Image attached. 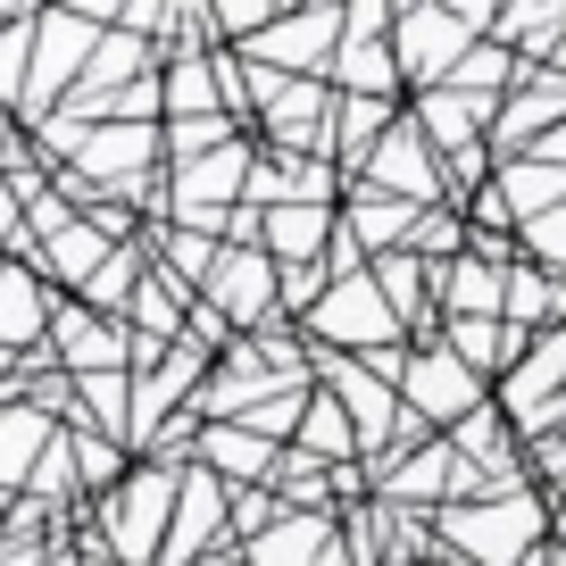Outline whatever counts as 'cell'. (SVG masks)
I'll list each match as a JSON object with an SVG mask.
<instances>
[{"label": "cell", "instance_id": "cell-23", "mask_svg": "<svg viewBox=\"0 0 566 566\" xmlns=\"http://www.w3.org/2000/svg\"><path fill=\"white\" fill-rule=\"evenodd\" d=\"M75 549H84V566H125V558H108V549L92 542V533H84V542H75Z\"/></svg>", "mask_w": 566, "mask_h": 566}, {"label": "cell", "instance_id": "cell-11", "mask_svg": "<svg viewBox=\"0 0 566 566\" xmlns=\"http://www.w3.org/2000/svg\"><path fill=\"white\" fill-rule=\"evenodd\" d=\"M192 467L226 475L233 492H259V483H275L283 450L266 442V433H250V424H209V433H200V459H192Z\"/></svg>", "mask_w": 566, "mask_h": 566}, {"label": "cell", "instance_id": "cell-16", "mask_svg": "<svg viewBox=\"0 0 566 566\" xmlns=\"http://www.w3.org/2000/svg\"><path fill=\"white\" fill-rule=\"evenodd\" d=\"M450 317H509V266H492V259H450L442 266V325Z\"/></svg>", "mask_w": 566, "mask_h": 566}, {"label": "cell", "instance_id": "cell-26", "mask_svg": "<svg viewBox=\"0 0 566 566\" xmlns=\"http://www.w3.org/2000/svg\"><path fill=\"white\" fill-rule=\"evenodd\" d=\"M424 566H467V558H424Z\"/></svg>", "mask_w": 566, "mask_h": 566}, {"label": "cell", "instance_id": "cell-20", "mask_svg": "<svg viewBox=\"0 0 566 566\" xmlns=\"http://www.w3.org/2000/svg\"><path fill=\"white\" fill-rule=\"evenodd\" d=\"M67 442H75V475H84V492H92V500H108L125 475H134L125 442H108V433H84V424H67Z\"/></svg>", "mask_w": 566, "mask_h": 566}, {"label": "cell", "instance_id": "cell-2", "mask_svg": "<svg viewBox=\"0 0 566 566\" xmlns=\"http://www.w3.org/2000/svg\"><path fill=\"white\" fill-rule=\"evenodd\" d=\"M549 533V500L533 483L516 492H492V500H459V509L433 516V542L442 558H467V566H525Z\"/></svg>", "mask_w": 566, "mask_h": 566}, {"label": "cell", "instance_id": "cell-3", "mask_svg": "<svg viewBox=\"0 0 566 566\" xmlns=\"http://www.w3.org/2000/svg\"><path fill=\"white\" fill-rule=\"evenodd\" d=\"M301 342L308 350H334V358H384V350H408V325L384 301L375 275H342V283H325V301L301 317Z\"/></svg>", "mask_w": 566, "mask_h": 566}, {"label": "cell", "instance_id": "cell-14", "mask_svg": "<svg viewBox=\"0 0 566 566\" xmlns=\"http://www.w3.org/2000/svg\"><path fill=\"white\" fill-rule=\"evenodd\" d=\"M292 450L301 459H317V467H367V450H358V424H350V408L334 400V391H308V417H301V433H292Z\"/></svg>", "mask_w": 566, "mask_h": 566}, {"label": "cell", "instance_id": "cell-12", "mask_svg": "<svg viewBox=\"0 0 566 566\" xmlns=\"http://www.w3.org/2000/svg\"><path fill=\"white\" fill-rule=\"evenodd\" d=\"M51 442H59V424L42 417V408L0 400V500H25V483H34V467H42Z\"/></svg>", "mask_w": 566, "mask_h": 566}, {"label": "cell", "instance_id": "cell-6", "mask_svg": "<svg viewBox=\"0 0 566 566\" xmlns=\"http://www.w3.org/2000/svg\"><path fill=\"white\" fill-rule=\"evenodd\" d=\"M350 184L358 192H384V200H408V209H450V167H442V150L417 134V117L391 125L384 150H375Z\"/></svg>", "mask_w": 566, "mask_h": 566}, {"label": "cell", "instance_id": "cell-5", "mask_svg": "<svg viewBox=\"0 0 566 566\" xmlns=\"http://www.w3.org/2000/svg\"><path fill=\"white\" fill-rule=\"evenodd\" d=\"M400 408L417 424H433V433H459L475 408H492V384H483L467 358H450L442 342H424V350H408V375H400Z\"/></svg>", "mask_w": 566, "mask_h": 566}, {"label": "cell", "instance_id": "cell-19", "mask_svg": "<svg viewBox=\"0 0 566 566\" xmlns=\"http://www.w3.org/2000/svg\"><path fill=\"white\" fill-rule=\"evenodd\" d=\"M391 125H400V101H342V142H334V159L358 176V167L384 150Z\"/></svg>", "mask_w": 566, "mask_h": 566}, {"label": "cell", "instance_id": "cell-22", "mask_svg": "<svg viewBox=\"0 0 566 566\" xmlns=\"http://www.w3.org/2000/svg\"><path fill=\"white\" fill-rule=\"evenodd\" d=\"M18 375H25V358H9V350H0V400L18 391Z\"/></svg>", "mask_w": 566, "mask_h": 566}, {"label": "cell", "instance_id": "cell-27", "mask_svg": "<svg viewBox=\"0 0 566 566\" xmlns=\"http://www.w3.org/2000/svg\"><path fill=\"white\" fill-rule=\"evenodd\" d=\"M391 566H424V558H391Z\"/></svg>", "mask_w": 566, "mask_h": 566}, {"label": "cell", "instance_id": "cell-17", "mask_svg": "<svg viewBox=\"0 0 566 566\" xmlns=\"http://www.w3.org/2000/svg\"><path fill=\"white\" fill-rule=\"evenodd\" d=\"M492 184L509 192V209H516V233H525L533 217L566 209V167H549V159H509V167H500Z\"/></svg>", "mask_w": 566, "mask_h": 566}, {"label": "cell", "instance_id": "cell-4", "mask_svg": "<svg viewBox=\"0 0 566 566\" xmlns=\"http://www.w3.org/2000/svg\"><path fill=\"white\" fill-rule=\"evenodd\" d=\"M500 9H391V51H400V84L417 92H442L450 75L467 67L475 42H492Z\"/></svg>", "mask_w": 566, "mask_h": 566}, {"label": "cell", "instance_id": "cell-25", "mask_svg": "<svg viewBox=\"0 0 566 566\" xmlns=\"http://www.w3.org/2000/svg\"><path fill=\"white\" fill-rule=\"evenodd\" d=\"M200 566H250V558H242V549H217V558H200Z\"/></svg>", "mask_w": 566, "mask_h": 566}, {"label": "cell", "instance_id": "cell-18", "mask_svg": "<svg viewBox=\"0 0 566 566\" xmlns=\"http://www.w3.org/2000/svg\"><path fill=\"white\" fill-rule=\"evenodd\" d=\"M217 259H226V242L217 233H192V226H159V275H176L184 292H209V275H217Z\"/></svg>", "mask_w": 566, "mask_h": 566}, {"label": "cell", "instance_id": "cell-24", "mask_svg": "<svg viewBox=\"0 0 566 566\" xmlns=\"http://www.w3.org/2000/svg\"><path fill=\"white\" fill-rule=\"evenodd\" d=\"M51 566H84V549H67V542H51Z\"/></svg>", "mask_w": 566, "mask_h": 566}, {"label": "cell", "instance_id": "cell-13", "mask_svg": "<svg viewBox=\"0 0 566 566\" xmlns=\"http://www.w3.org/2000/svg\"><path fill=\"white\" fill-rule=\"evenodd\" d=\"M424 217H433V209H408V200L358 192V184H350V200H342V233H350V242L367 250V259H384V250H408Z\"/></svg>", "mask_w": 566, "mask_h": 566}, {"label": "cell", "instance_id": "cell-15", "mask_svg": "<svg viewBox=\"0 0 566 566\" xmlns=\"http://www.w3.org/2000/svg\"><path fill=\"white\" fill-rule=\"evenodd\" d=\"M167 92V125H192V117H226V84H217V51H184L159 67Z\"/></svg>", "mask_w": 566, "mask_h": 566}, {"label": "cell", "instance_id": "cell-10", "mask_svg": "<svg viewBox=\"0 0 566 566\" xmlns=\"http://www.w3.org/2000/svg\"><path fill=\"white\" fill-rule=\"evenodd\" d=\"M51 308H59V292L42 283V266H0V350L9 358H34L42 342H51Z\"/></svg>", "mask_w": 566, "mask_h": 566}, {"label": "cell", "instance_id": "cell-9", "mask_svg": "<svg viewBox=\"0 0 566 566\" xmlns=\"http://www.w3.org/2000/svg\"><path fill=\"white\" fill-rule=\"evenodd\" d=\"M250 566H358L350 542H342V509H292L275 533L242 549Z\"/></svg>", "mask_w": 566, "mask_h": 566}, {"label": "cell", "instance_id": "cell-8", "mask_svg": "<svg viewBox=\"0 0 566 566\" xmlns=\"http://www.w3.org/2000/svg\"><path fill=\"white\" fill-rule=\"evenodd\" d=\"M51 358L67 375H134V325H117V317H101V308H84V301L59 292V308H51Z\"/></svg>", "mask_w": 566, "mask_h": 566}, {"label": "cell", "instance_id": "cell-7", "mask_svg": "<svg viewBox=\"0 0 566 566\" xmlns=\"http://www.w3.org/2000/svg\"><path fill=\"white\" fill-rule=\"evenodd\" d=\"M391 9H375V0H358L350 25H342V51H334V75L325 84L342 92V101H400V51H391Z\"/></svg>", "mask_w": 566, "mask_h": 566}, {"label": "cell", "instance_id": "cell-1", "mask_svg": "<svg viewBox=\"0 0 566 566\" xmlns=\"http://www.w3.org/2000/svg\"><path fill=\"white\" fill-rule=\"evenodd\" d=\"M176 500H184V467L159 459H134V475L117 483L108 500H92L84 533L125 566H159L167 558V533H176Z\"/></svg>", "mask_w": 566, "mask_h": 566}, {"label": "cell", "instance_id": "cell-21", "mask_svg": "<svg viewBox=\"0 0 566 566\" xmlns=\"http://www.w3.org/2000/svg\"><path fill=\"white\" fill-rule=\"evenodd\" d=\"M525 259L542 266V275L566 283V209H549V217H533V226H525Z\"/></svg>", "mask_w": 566, "mask_h": 566}]
</instances>
